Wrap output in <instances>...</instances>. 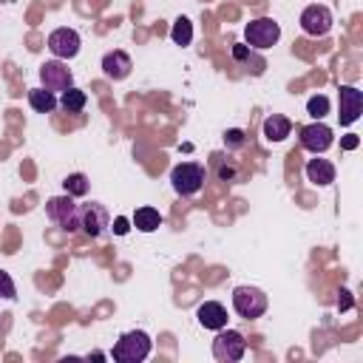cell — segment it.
<instances>
[{
  "instance_id": "ba28073f",
  "label": "cell",
  "mask_w": 363,
  "mask_h": 363,
  "mask_svg": "<svg viewBox=\"0 0 363 363\" xmlns=\"http://www.w3.org/2000/svg\"><path fill=\"white\" fill-rule=\"evenodd\" d=\"M301 147H306L309 153H323V150H329L332 147V142H335V133H332V128L329 125H323L320 119H315L312 125H303L301 130Z\"/></svg>"
},
{
  "instance_id": "cb8c5ba5",
  "label": "cell",
  "mask_w": 363,
  "mask_h": 363,
  "mask_svg": "<svg viewBox=\"0 0 363 363\" xmlns=\"http://www.w3.org/2000/svg\"><path fill=\"white\" fill-rule=\"evenodd\" d=\"M224 145H227V147H233V150H235V147H241V145H244V130H238V128L227 130V133H224Z\"/></svg>"
},
{
  "instance_id": "30bf717a",
  "label": "cell",
  "mask_w": 363,
  "mask_h": 363,
  "mask_svg": "<svg viewBox=\"0 0 363 363\" xmlns=\"http://www.w3.org/2000/svg\"><path fill=\"white\" fill-rule=\"evenodd\" d=\"M79 34L74 28H54L48 34V51L57 57V60H71L79 54Z\"/></svg>"
},
{
  "instance_id": "ffe728a7",
  "label": "cell",
  "mask_w": 363,
  "mask_h": 363,
  "mask_svg": "<svg viewBox=\"0 0 363 363\" xmlns=\"http://www.w3.org/2000/svg\"><path fill=\"white\" fill-rule=\"evenodd\" d=\"M170 40L176 45H190V40H193V23L187 17H179L173 23V28H170Z\"/></svg>"
},
{
  "instance_id": "4fadbf2b",
  "label": "cell",
  "mask_w": 363,
  "mask_h": 363,
  "mask_svg": "<svg viewBox=\"0 0 363 363\" xmlns=\"http://www.w3.org/2000/svg\"><path fill=\"white\" fill-rule=\"evenodd\" d=\"M196 318H199V323H201L204 329H213V332H218V329L227 326V309H224V303H218V301H204V303L196 309Z\"/></svg>"
},
{
  "instance_id": "e0dca14e",
  "label": "cell",
  "mask_w": 363,
  "mask_h": 363,
  "mask_svg": "<svg viewBox=\"0 0 363 363\" xmlns=\"http://www.w3.org/2000/svg\"><path fill=\"white\" fill-rule=\"evenodd\" d=\"M130 221H133L136 230H142V233H153V230L162 227V213H159L156 207H136V213H133Z\"/></svg>"
},
{
  "instance_id": "7a4b0ae2",
  "label": "cell",
  "mask_w": 363,
  "mask_h": 363,
  "mask_svg": "<svg viewBox=\"0 0 363 363\" xmlns=\"http://www.w3.org/2000/svg\"><path fill=\"white\" fill-rule=\"evenodd\" d=\"M45 216L51 224H57L65 233H77L79 230V204L74 201V196L62 193V196H51L45 201Z\"/></svg>"
},
{
  "instance_id": "5b68a950",
  "label": "cell",
  "mask_w": 363,
  "mask_h": 363,
  "mask_svg": "<svg viewBox=\"0 0 363 363\" xmlns=\"http://www.w3.org/2000/svg\"><path fill=\"white\" fill-rule=\"evenodd\" d=\"M244 40H247L250 48H258V51L272 48V45L281 40V26H278L272 17H255V20L247 23Z\"/></svg>"
},
{
  "instance_id": "4316f807",
  "label": "cell",
  "mask_w": 363,
  "mask_h": 363,
  "mask_svg": "<svg viewBox=\"0 0 363 363\" xmlns=\"http://www.w3.org/2000/svg\"><path fill=\"white\" fill-rule=\"evenodd\" d=\"M343 147H357V136H349V139H343Z\"/></svg>"
},
{
  "instance_id": "603a6c76",
  "label": "cell",
  "mask_w": 363,
  "mask_h": 363,
  "mask_svg": "<svg viewBox=\"0 0 363 363\" xmlns=\"http://www.w3.org/2000/svg\"><path fill=\"white\" fill-rule=\"evenodd\" d=\"M0 298H6V301L17 298V286H14V281H11V275L6 269H0Z\"/></svg>"
},
{
  "instance_id": "484cf974",
  "label": "cell",
  "mask_w": 363,
  "mask_h": 363,
  "mask_svg": "<svg viewBox=\"0 0 363 363\" xmlns=\"http://www.w3.org/2000/svg\"><path fill=\"white\" fill-rule=\"evenodd\" d=\"M233 57H235V60H247V57H250V45H235V48H233Z\"/></svg>"
},
{
  "instance_id": "9a60e30c",
  "label": "cell",
  "mask_w": 363,
  "mask_h": 363,
  "mask_svg": "<svg viewBox=\"0 0 363 363\" xmlns=\"http://www.w3.org/2000/svg\"><path fill=\"white\" fill-rule=\"evenodd\" d=\"M306 179L312 184H318V187H326V184L335 182V164L329 159H318L315 156V159L306 162Z\"/></svg>"
},
{
  "instance_id": "d4e9b609",
  "label": "cell",
  "mask_w": 363,
  "mask_h": 363,
  "mask_svg": "<svg viewBox=\"0 0 363 363\" xmlns=\"http://www.w3.org/2000/svg\"><path fill=\"white\" fill-rule=\"evenodd\" d=\"M128 230H130V227H128V218H125V216H116V218H113V233H116V235H125Z\"/></svg>"
},
{
  "instance_id": "6da1fadb",
  "label": "cell",
  "mask_w": 363,
  "mask_h": 363,
  "mask_svg": "<svg viewBox=\"0 0 363 363\" xmlns=\"http://www.w3.org/2000/svg\"><path fill=\"white\" fill-rule=\"evenodd\" d=\"M150 335L147 332H142V329H130V332H125L116 343H113V349H111V357L116 360V363H142L147 354H150Z\"/></svg>"
},
{
  "instance_id": "2e32d148",
  "label": "cell",
  "mask_w": 363,
  "mask_h": 363,
  "mask_svg": "<svg viewBox=\"0 0 363 363\" xmlns=\"http://www.w3.org/2000/svg\"><path fill=\"white\" fill-rule=\"evenodd\" d=\"M292 133V122L281 113H272L264 119V139L267 142H284L286 136Z\"/></svg>"
},
{
  "instance_id": "7402d4cb",
  "label": "cell",
  "mask_w": 363,
  "mask_h": 363,
  "mask_svg": "<svg viewBox=\"0 0 363 363\" xmlns=\"http://www.w3.org/2000/svg\"><path fill=\"white\" fill-rule=\"evenodd\" d=\"M306 111H309V116H312V119H323V116L329 113V96H323V94H315V96H309V102H306Z\"/></svg>"
},
{
  "instance_id": "7c38bea8",
  "label": "cell",
  "mask_w": 363,
  "mask_h": 363,
  "mask_svg": "<svg viewBox=\"0 0 363 363\" xmlns=\"http://www.w3.org/2000/svg\"><path fill=\"white\" fill-rule=\"evenodd\" d=\"M363 113V91L354 85H340V125L357 122Z\"/></svg>"
},
{
  "instance_id": "d6986e66",
  "label": "cell",
  "mask_w": 363,
  "mask_h": 363,
  "mask_svg": "<svg viewBox=\"0 0 363 363\" xmlns=\"http://www.w3.org/2000/svg\"><path fill=\"white\" fill-rule=\"evenodd\" d=\"M85 102H88V96H85V91L82 88H68V91H62V99H60V105L68 111V113H79L82 108H85Z\"/></svg>"
},
{
  "instance_id": "ac0fdd59",
  "label": "cell",
  "mask_w": 363,
  "mask_h": 363,
  "mask_svg": "<svg viewBox=\"0 0 363 363\" xmlns=\"http://www.w3.org/2000/svg\"><path fill=\"white\" fill-rule=\"evenodd\" d=\"M28 105H31L37 113H51V111L57 108L54 91H48V88H31V91H28Z\"/></svg>"
},
{
  "instance_id": "9c48e42d",
  "label": "cell",
  "mask_w": 363,
  "mask_h": 363,
  "mask_svg": "<svg viewBox=\"0 0 363 363\" xmlns=\"http://www.w3.org/2000/svg\"><path fill=\"white\" fill-rule=\"evenodd\" d=\"M301 28H303L309 37H323V34H329V28H332V11H329L326 6H320V3L306 6V9L301 11Z\"/></svg>"
},
{
  "instance_id": "8fae6325",
  "label": "cell",
  "mask_w": 363,
  "mask_h": 363,
  "mask_svg": "<svg viewBox=\"0 0 363 363\" xmlns=\"http://www.w3.org/2000/svg\"><path fill=\"white\" fill-rule=\"evenodd\" d=\"M40 79H43V88H48V91H68L74 85V77H71L68 65L60 62V60L43 62L40 65Z\"/></svg>"
},
{
  "instance_id": "3957f363",
  "label": "cell",
  "mask_w": 363,
  "mask_h": 363,
  "mask_svg": "<svg viewBox=\"0 0 363 363\" xmlns=\"http://www.w3.org/2000/svg\"><path fill=\"white\" fill-rule=\"evenodd\" d=\"M207 182V170L199 162H182L170 170V184L179 196H196Z\"/></svg>"
},
{
  "instance_id": "44dd1931",
  "label": "cell",
  "mask_w": 363,
  "mask_h": 363,
  "mask_svg": "<svg viewBox=\"0 0 363 363\" xmlns=\"http://www.w3.org/2000/svg\"><path fill=\"white\" fill-rule=\"evenodd\" d=\"M65 193L68 196H74V199H79V196H85L88 193V187H91V182H88V176L85 173H71V176H65Z\"/></svg>"
},
{
  "instance_id": "5bb4252c",
  "label": "cell",
  "mask_w": 363,
  "mask_h": 363,
  "mask_svg": "<svg viewBox=\"0 0 363 363\" xmlns=\"http://www.w3.org/2000/svg\"><path fill=\"white\" fill-rule=\"evenodd\" d=\"M130 68H133V62H130V57L125 54V51H108L105 57H102V74L108 77V79H125L128 74H130Z\"/></svg>"
},
{
  "instance_id": "52a82bcc",
  "label": "cell",
  "mask_w": 363,
  "mask_h": 363,
  "mask_svg": "<svg viewBox=\"0 0 363 363\" xmlns=\"http://www.w3.org/2000/svg\"><path fill=\"white\" fill-rule=\"evenodd\" d=\"M108 227H111V216H108V210L99 201H91V204L79 207V230L88 238H99Z\"/></svg>"
},
{
  "instance_id": "277c9868",
  "label": "cell",
  "mask_w": 363,
  "mask_h": 363,
  "mask_svg": "<svg viewBox=\"0 0 363 363\" xmlns=\"http://www.w3.org/2000/svg\"><path fill=\"white\" fill-rule=\"evenodd\" d=\"M267 303H269V301H267L264 289H258V286L244 284V286H235V289H233V309H235V315L244 318V320L261 318V315L267 312Z\"/></svg>"
},
{
  "instance_id": "8992f818",
  "label": "cell",
  "mask_w": 363,
  "mask_h": 363,
  "mask_svg": "<svg viewBox=\"0 0 363 363\" xmlns=\"http://www.w3.org/2000/svg\"><path fill=\"white\" fill-rule=\"evenodd\" d=\"M244 352H247V340L241 332L227 329V326L218 329V335L213 340V357L218 363H238L244 357Z\"/></svg>"
}]
</instances>
